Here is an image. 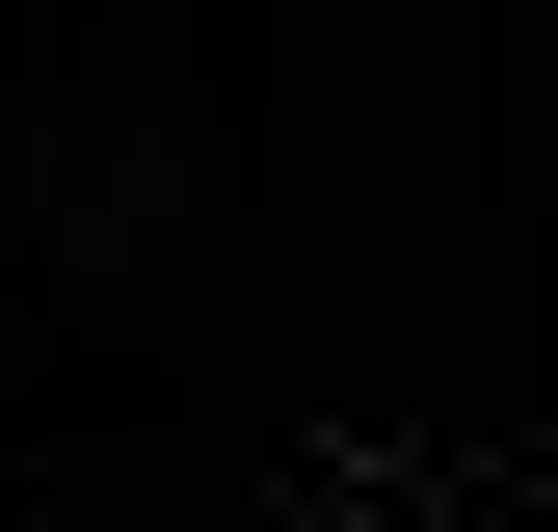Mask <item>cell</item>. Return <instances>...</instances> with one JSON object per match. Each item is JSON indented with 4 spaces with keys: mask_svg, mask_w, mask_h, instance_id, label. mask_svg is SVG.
Instances as JSON below:
<instances>
[{
    "mask_svg": "<svg viewBox=\"0 0 558 532\" xmlns=\"http://www.w3.org/2000/svg\"><path fill=\"white\" fill-rule=\"evenodd\" d=\"M345 532H373V506H345Z\"/></svg>",
    "mask_w": 558,
    "mask_h": 532,
    "instance_id": "1",
    "label": "cell"
}]
</instances>
